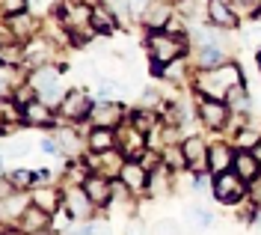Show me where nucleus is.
<instances>
[{
	"label": "nucleus",
	"instance_id": "obj_45",
	"mask_svg": "<svg viewBox=\"0 0 261 235\" xmlns=\"http://www.w3.org/2000/svg\"><path fill=\"white\" fill-rule=\"evenodd\" d=\"M6 235H21V232H6Z\"/></svg>",
	"mask_w": 261,
	"mask_h": 235
},
{
	"label": "nucleus",
	"instance_id": "obj_37",
	"mask_svg": "<svg viewBox=\"0 0 261 235\" xmlns=\"http://www.w3.org/2000/svg\"><path fill=\"white\" fill-rule=\"evenodd\" d=\"M246 42H249V45H261V30L246 27Z\"/></svg>",
	"mask_w": 261,
	"mask_h": 235
},
{
	"label": "nucleus",
	"instance_id": "obj_22",
	"mask_svg": "<svg viewBox=\"0 0 261 235\" xmlns=\"http://www.w3.org/2000/svg\"><path fill=\"white\" fill-rule=\"evenodd\" d=\"M33 205H39V208H45V212H57V205H60V194L57 191H50V187H42V191H36L33 194Z\"/></svg>",
	"mask_w": 261,
	"mask_h": 235
},
{
	"label": "nucleus",
	"instance_id": "obj_14",
	"mask_svg": "<svg viewBox=\"0 0 261 235\" xmlns=\"http://www.w3.org/2000/svg\"><path fill=\"white\" fill-rule=\"evenodd\" d=\"M169 15H172V6L154 0L146 12H143V21H146V27H154V30H158V27H166V24H169Z\"/></svg>",
	"mask_w": 261,
	"mask_h": 235
},
{
	"label": "nucleus",
	"instance_id": "obj_27",
	"mask_svg": "<svg viewBox=\"0 0 261 235\" xmlns=\"http://www.w3.org/2000/svg\"><path fill=\"white\" fill-rule=\"evenodd\" d=\"M226 101L231 104V107H241V110H246V107H249V101H246V89H244V84L231 86V89L226 92Z\"/></svg>",
	"mask_w": 261,
	"mask_h": 235
},
{
	"label": "nucleus",
	"instance_id": "obj_32",
	"mask_svg": "<svg viewBox=\"0 0 261 235\" xmlns=\"http://www.w3.org/2000/svg\"><path fill=\"white\" fill-rule=\"evenodd\" d=\"M134 125H137L143 134H148V131L154 128V116H151V113H146V110H143V113H134Z\"/></svg>",
	"mask_w": 261,
	"mask_h": 235
},
{
	"label": "nucleus",
	"instance_id": "obj_16",
	"mask_svg": "<svg viewBox=\"0 0 261 235\" xmlns=\"http://www.w3.org/2000/svg\"><path fill=\"white\" fill-rule=\"evenodd\" d=\"M45 226H48V212L39 208V205H33L21 215V232H39Z\"/></svg>",
	"mask_w": 261,
	"mask_h": 235
},
{
	"label": "nucleus",
	"instance_id": "obj_48",
	"mask_svg": "<svg viewBox=\"0 0 261 235\" xmlns=\"http://www.w3.org/2000/svg\"><path fill=\"white\" fill-rule=\"evenodd\" d=\"M258 229H261V220H258Z\"/></svg>",
	"mask_w": 261,
	"mask_h": 235
},
{
	"label": "nucleus",
	"instance_id": "obj_36",
	"mask_svg": "<svg viewBox=\"0 0 261 235\" xmlns=\"http://www.w3.org/2000/svg\"><path fill=\"white\" fill-rule=\"evenodd\" d=\"M151 3H154V0H130V12H134V15H143Z\"/></svg>",
	"mask_w": 261,
	"mask_h": 235
},
{
	"label": "nucleus",
	"instance_id": "obj_31",
	"mask_svg": "<svg viewBox=\"0 0 261 235\" xmlns=\"http://www.w3.org/2000/svg\"><path fill=\"white\" fill-rule=\"evenodd\" d=\"M9 182L15 187H27V185H33L36 182V176L33 173H27V170H15V173H9Z\"/></svg>",
	"mask_w": 261,
	"mask_h": 235
},
{
	"label": "nucleus",
	"instance_id": "obj_21",
	"mask_svg": "<svg viewBox=\"0 0 261 235\" xmlns=\"http://www.w3.org/2000/svg\"><path fill=\"white\" fill-rule=\"evenodd\" d=\"M199 66H223V51H220V42L214 45H199Z\"/></svg>",
	"mask_w": 261,
	"mask_h": 235
},
{
	"label": "nucleus",
	"instance_id": "obj_35",
	"mask_svg": "<svg viewBox=\"0 0 261 235\" xmlns=\"http://www.w3.org/2000/svg\"><path fill=\"white\" fill-rule=\"evenodd\" d=\"M158 235H178V223L175 220H161L158 223Z\"/></svg>",
	"mask_w": 261,
	"mask_h": 235
},
{
	"label": "nucleus",
	"instance_id": "obj_43",
	"mask_svg": "<svg viewBox=\"0 0 261 235\" xmlns=\"http://www.w3.org/2000/svg\"><path fill=\"white\" fill-rule=\"evenodd\" d=\"M158 101V92L154 89H146V104H154Z\"/></svg>",
	"mask_w": 261,
	"mask_h": 235
},
{
	"label": "nucleus",
	"instance_id": "obj_5",
	"mask_svg": "<svg viewBox=\"0 0 261 235\" xmlns=\"http://www.w3.org/2000/svg\"><path fill=\"white\" fill-rule=\"evenodd\" d=\"M199 119L208 125V128H223L228 119V101H220V99H202L199 101Z\"/></svg>",
	"mask_w": 261,
	"mask_h": 235
},
{
	"label": "nucleus",
	"instance_id": "obj_25",
	"mask_svg": "<svg viewBox=\"0 0 261 235\" xmlns=\"http://www.w3.org/2000/svg\"><path fill=\"white\" fill-rule=\"evenodd\" d=\"M24 116V110L15 107V99L12 96H3V128H12V122Z\"/></svg>",
	"mask_w": 261,
	"mask_h": 235
},
{
	"label": "nucleus",
	"instance_id": "obj_18",
	"mask_svg": "<svg viewBox=\"0 0 261 235\" xmlns=\"http://www.w3.org/2000/svg\"><path fill=\"white\" fill-rule=\"evenodd\" d=\"M181 149H184V158H187V164H190V167H199V164L208 158V146H205L199 137L184 140V143H181Z\"/></svg>",
	"mask_w": 261,
	"mask_h": 235
},
{
	"label": "nucleus",
	"instance_id": "obj_23",
	"mask_svg": "<svg viewBox=\"0 0 261 235\" xmlns=\"http://www.w3.org/2000/svg\"><path fill=\"white\" fill-rule=\"evenodd\" d=\"M9 27H12V33H15V39H24V36H33V27H36V21H33L27 12H21V15H12L9 21H6Z\"/></svg>",
	"mask_w": 261,
	"mask_h": 235
},
{
	"label": "nucleus",
	"instance_id": "obj_40",
	"mask_svg": "<svg viewBox=\"0 0 261 235\" xmlns=\"http://www.w3.org/2000/svg\"><path fill=\"white\" fill-rule=\"evenodd\" d=\"M128 235H143V223H140V220H130L128 223Z\"/></svg>",
	"mask_w": 261,
	"mask_h": 235
},
{
	"label": "nucleus",
	"instance_id": "obj_12",
	"mask_svg": "<svg viewBox=\"0 0 261 235\" xmlns=\"http://www.w3.org/2000/svg\"><path fill=\"white\" fill-rule=\"evenodd\" d=\"M116 140H119V137L113 134V128H101V125H95V128L89 131V137H86V146L101 155V152H110V149H113Z\"/></svg>",
	"mask_w": 261,
	"mask_h": 235
},
{
	"label": "nucleus",
	"instance_id": "obj_39",
	"mask_svg": "<svg viewBox=\"0 0 261 235\" xmlns=\"http://www.w3.org/2000/svg\"><path fill=\"white\" fill-rule=\"evenodd\" d=\"M39 146H42V152H48V155H57V143H54V140H48V137H45Z\"/></svg>",
	"mask_w": 261,
	"mask_h": 235
},
{
	"label": "nucleus",
	"instance_id": "obj_8",
	"mask_svg": "<svg viewBox=\"0 0 261 235\" xmlns=\"http://www.w3.org/2000/svg\"><path fill=\"white\" fill-rule=\"evenodd\" d=\"M119 116H122V107L113 101H98V104H92V113H89V119L101 128H113Z\"/></svg>",
	"mask_w": 261,
	"mask_h": 235
},
{
	"label": "nucleus",
	"instance_id": "obj_26",
	"mask_svg": "<svg viewBox=\"0 0 261 235\" xmlns=\"http://www.w3.org/2000/svg\"><path fill=\"white\" fill-rule=\"evenodd\" d=\"M24 57H27V54H24V48H21L18 42H12V45H3V48H0V60H3V66H18Z\"/></svg>",
	"mask_w": 261,
	"mask_h": 235
},
{
	"label": "nucleus",
	"instance_id": "obj_4",
	"mask_svg": "<svg viewBox=\"0 0 261 235\" xmlns=\"http://www.w3.org/2000/svg\"><path fill=\"white\" fill-rule=\"evenodd\" d=\"M244 194H246V185L238 173H220V176H217V182H214V197L220 202H228V205H231V202L244 200Z\"/></svg>",
	"mask_w": 261,
	"mask_h": 235
},
{
	"label": "nucleus",
	"instance_id": "obj_38",
	"mask_svg": "<svg viewBox=\"0 0 261 235\" xmlns=\"http://www.w3.org/2000/svg\"><path fill=\"white\" fill-rule=\"evenodd\" d=\"M249 197H252V200H255V202L261 205V176L255 179V182H252V194H249Z\"/></svg>",
	"mask_w": 261,
	"mask_h": 235
},
{
	"label": "nucleus",
	"instance_id": "obj_2",
	"mask_svg": "<svg viewBox=\"0 0 261 235\" xmlns=\"http://www.w3.org/2000/svg\"><path fill=\"white\" fill-rule=\"evenodd\" d=\"M181 51H184V39L175 33H154L148 39V54H151V60H154V66H169V63H175L181 57Z\"/></svg>",
	"mask_w": 261,
	"mask_h": 235
},
{
	"label": "nucleus",
	"instance_id": "obj_24",
	"mask_svg": "<svg viewBox=\"0 0 261 235\" xmlns=\"http://www.w3.org/2000/svg\"><path fill=\"white\" fill-rule=\"evenodd\" d=\"M12 86H24V78H21V72L18 66H3V96H12Z\"/></svg>",
	"mask_w": 261,
	"mask_h": 235
},
{
	"label": "nucleus",
	"instance_id": "obj_7",
	"mask_svg": "<svg viewBox=\"0 0 261 235\" xmlns=\"http://www.w3.org/2000/svg\"><path fill=\"white\" fill-rule=\"evenodd\" d=\"M208 21L214 27H223V30L238 27V15H234L228 0H208Z\"/></svg>",
	"mask_w": 261,
	"mask_h": 235
},
{
	"label": "nucleus",
	"instance_id": "obj_20",
	"mask_svg": "<svg viewBox=\"0 0 261 235\" xmlns=\"http://www.w3.org/2000/svg\"><path fill=\"white\" fill-rule=\"evenodd\" d=\"M92 27L101 30V33H113L116 30V15L110 12V6H101V3L92 6Z\"/></svg>",
	"mask_w": 261,
	"mask_h": 235
},
{
	"label": "nucleus",
	"instance_id": "obj_17",
	"mask_svg": "<svg viewBox=\"0 0 261 235\" xmlns=\"http://www.w3.org/2000/svg\"><path fill=\"white\" fill-rule=\"evenodd\" d=\"M143 146H146V134L137 128V125H125V137H122V152L128 155V158H134V155H140L143 152Z\"/></svg>",
	"mask_w": 261,
	"mask_h": 235
},
{
	"label": "nucleus",
	"instance_id": "obj_41",
	"mask_svg": "<svg viewBox=\"0 0 261 235\" xmlns=\"http://www.w3.org/2000/svg\"><path fill=\"white\" fill-rule=\"evenodd\" d=\"M33 176H36V182H48V179H50V173H48L45 167H42V170H36Z\"/></svg>",
	"mask_w": 261,
	"mask_h": 235
},
{
	"label": "nucleus",
	"instance_id": "obj_6",
	"mask_svg": "<svg viewBox=\"0 0 261 235\" xmlns=\"http://www.w3.org/2000/svg\"><path fill=\"white\" fill-rule=\"evenodd\" d=\"M60 110H63V116H68V119H83V116L92 113V101H89V96H86L83 89H74V92H68L63 99Z\"/></svg>",
	"mask_w": 261,
	"mask_h": 235
},
{
	"label": "nucleus",
	"instance_id": "obj_11",
	"mask_svg": "<svg viewBox=\"0 0 261 235\" xmlns=\"http://www.w3.org/2000/svg\"><path fill=\"white\" fill-rule=\"evenodd\" d=\"M83 191L89 194V200L95 202V205H104V202L110 200V194H113L110 182L101 179V176H86V179H83Z\"/></svg>",
	"mask_w": 261,
	"mask_h": 235
},
{
	"label": "nucleus",
	"instance_id": "obj_13",
	"mask_svg": "<svg viewBox=\"0 0 261 235\" xmlns=\"http://www.w3.org/2000/svg\"><path fill=\"white\" fill-rule=\"evenodd\" d=\"M231 146H226V143H214V146H208V167L220 176V173H226L228 167H231Z\"/></svg>",
	"mask_w": 261,
	"mask_h": 235
},
{
	"label": "nucleus",
	"instance_id": "obj_47",
	"mask_svg": "<svg viewBox=\"0 0 261 235\" xmlns=\"http://www.w3.org/2000/svg\"><path fill=\"white\" fill-rule=\"evenodd\" d=\"M95 3H101V0H95ZM95 3H92V6H95Z\"/></svg>",
	"mask_w": 261,
	"mask_h": 235
},
{
	"label": "nucleus",
	"instance_id": "obj_29",
	"mask_svg": "<svg viewBox=\"0 0 261 235\" xmlns=\"http://www.w3.org/2000/svg\"><path fill=\"white\" fill-rule=\"evenodd\" d=\"M190 220H193L199 229H208V226L214 223V215L208 212V208H190Z\"/></svg>",
	"mask_w": 261,
	"mask_h": 235
},
{
	"label": "nucleus",
	"instance_id": "obj_10",
	"mask_svg": "<svg viewBox=\"0 0 261 235\" xmlns=\"http://www.w3.org/2000/svg\"><path fill=\"white\" fill-rule=\"evenodd\" d=\"M234 173H238L244 182H249V179L255 182L261 176V161L255 158V152H252V155H249V152H238V155H234Z\"/></svg>",
	"mask_w": 261,
	"mask_h": 235
},
{
	"label": "nucleus",
	"instance_id": "obj_30",
	"mask_svg": "<svg viewBox=\"0 0 261 235\" xmlns=\"http://www.w3.org/2000/svg\"><path fill=\"white\" fill-rule=\"evenodd\" d=\"M27 3H30V0H3L0 6H3V15L12 18V15H21V12H27Z\"/></svg>",
	"mask_w": 261,
	"mask_h": 235
},
{
	"label": "nucleus",
	"instance_id": "obj_34",
	"mask_svg": "<svg viewBox=\"0 0 261 235\" xmlns=\"http://www.w3.org/2000/svg\"><path fill=\"white\" fill-rule=\"evenodd\" d=\"M128 3L130 0H107V6H110V12L119 18H128Z\"/></svg>",
	"mask_w": 261,
	"mask_h": 235
},
{
	"label": "nucleus",
	"instance_id": "obj_42",
	"mask_svg": "<svg viewBox=\"0 0 261 235\" xmlns=\"http://www.w3.org/2000/svg\"><path fill=\"white\" fill-rule=\"evenodd\" d=\"M234 3H238L241 9H252V6H258L261 0H234Z\"/></svg>",
	"mask_w": 261,
	"mask_h": 235
},
{
	"label": "nucleus",
	"instance_id": "obj_3",
	"mask_svg": "<svg viewBox=\"0 0 261 235\" xmlns=\"http://www.w3.org/2000/svg\"><path fill=\"white\" fill-rule=\"evenodd\" d=\"M30 84L36 86V99H42L45 104H63V86H60V75H57V68H48V66H42V68H36L33 72V78H30Z\"/></svg>",
	"mask_w": 261,
	"mask_h": 235
},
{
	"label": "nucleus",
	"instance_id": "obj_19",
	"mask_svg": "<svg viewBox=\"0 0 261 235\" xmlns=\"http://www.w3.org/2000/svg\"><path fill=\"white\" fill-rule=\"evenodd\" d=\"M65 202H68V212H71L74 218H89V208L95 205V202L89 200L86 191H71V194L65 197Z\"/></svg>",
	"mask_w": 261,
	"mask_h": 235
},
{
	"label": "nucleus",
	"instance_id": "obj_15",
	"mask_svg": "<svg viewBox=\"0 0 261 235\" xmlns=\"http://www.w3.org/2000/svg\"><path fill=\"white\" fill-rule=\"evenodd\" d=\"M24 122H30V125H50L54 116H50V104L45 101H30V104H24Z\"/></svg>",
	"mask_w": 261,
	"mask_h": 235
},
{
	"label": "nucleus",
	"instance_id": "obj_33",
	"mask_svg": "<svg viewBox=\"0 0 261 235\" xmlns=\"http://www.w3.org/2000/svg\"><path fill=\"white\" fill-rule=\"evenodd\" d=\"M238 146H244V149H249V146H258V134H255L252 128H244V131L238 134Z\"/></svg>",
	"mask_w": 261,
	"mask_h": 235
},
{
	"label": "nucleus",
	"instance_id": "obj_1",
	"mask_svg": "<svg viewBox=\"0 0 261 235\" xmlns=\"http://www.w3.org/2000/svg\"><path fill=\"white\" fill-rule=\"evenodd\" d=\"M238 84H241V68L238 66H217L211 72L199 75V89L208 92L211 99H226V92Z\"/></svg>",
	"mask_w": 261,
	"mask_h": 235
},
{
	"label": "nucleus",
	"instance_id": "obj_44",
	"mask_svg": "<svg viewBox=\"0 0 261 235\" xmlns=\"http://www.w3.org/2000/svg\"><path fill=\"white\" fill-rule=\"evenodd\" d=\"M255 158L261 161V140H258V146H255Z\"/></svg>",
	"mask_w": 261,
	"mask_h": 235
},
{
	"label": "nucleus",
	"instance_id": "obj_46",
	"mask_svg": "<svg viewBox=\"0 0 261 235\" xmlns=\"http://www.w3.org/2000/svg\"><path fill=\"white\" fill-rule=\"evenodd\" d=\"M258 68H261V54H258Z\"/></svg>",
	"mask_w": 261,
	"mask_h": 235
},
{
	"label": "nucleus",
	"instance_id": "obj_9",
	"mask_svg": "<svg viewBox=\"0 0 261 235\" xmlns=\"http://www.w3.org/2000/svg\"><path fill=\"white\" fill-rule=\"evenodd\" d=\"M119 176H122V182H125L128 191H143L148 185V173L143 170L140 161H125V167H122Z\"/></svg>",
	"mask_w": 261,
	"mask_h": 235
},
{
	"label": "nucleus",
	"instance_id": "obj_28",
	"mask_svg": "<svg viewBox=\"0 0 261 235\" xmlns=\"http://www.w3.org/2000/svg\"><path fill=\"white\" fill-rule=\"evenodd\" d=\"M27 208H24V200H15V194L12 197H3V220H12V215H24Z\"/></svg>",
	"mask_w": 261,
	"mask_h": 235
}]
</instances>
